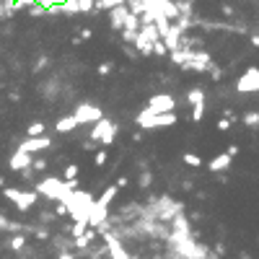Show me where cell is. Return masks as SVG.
<instances>
[{
    "mask_svg": "<svg viewBox=\"0 0 259 259\" xmlns=\"http://www.w3.org/2000/svg\"><path fill=\"white\" fill-rule=\"evenodd\" d=\"M184 163L192 166V169H200V166H202V158H200L197 153H184Z\"/></svg>",
    "mask_w": 259,
    "mask_h": 259,
    "instance_id": "obj_25",
    "label": "cell"
},
{
    "mask_svg": "<svg viewBox=\"0 0 259 259\" xmlns=\"http://www.w3.org/2000/svg\"><path fill=\"white\" fill-rule=\"evenodd\" d=\"M31 171H36V174L47 171V161H44V158H34V163H31Z\"/></svg>",
    "mask_w": 259,
    "mask_h": 259,
    "instance_id": "obj_30",
    "label": "cell"
},
{
    "mask_svg": "<svg viewBox=\"0 0 259 259\" xmlns=\"http://www.w3.org/2000/svg\"><path fill=\"white\" fill-rule=\"evenodd\" d=\"M153 54H158V57H166V54H169V47L163 44V39H158L153 44Z\"/></svg>",
    "mask_w": 259,
    "mask_h": 259,
    "instance_id": "obj_29",
    "label": "cell"
},
{
    "mask_svg": "<svg viewBox=\"0 0 259 259\" xmlns=\"http://www.w3.org/2000/svg\"><path fill=\"white\" fill-rule=\"evenodd\" d=\"M34 163V155L21 151V148H16V151L11 153V158H8V166H11V171H26L29 166Z\"/></svg>",
    "mask_w": 259,
    "mask_h": 259,
    "instance_id": "obj_11",
    "label": "cell"
},
{
    "mask_svg": "<svg viewBox=\"0 0 259 259\" xmlns=\"http://www.w3.org/2000/svg\"><path fill=\"white\" fill-rule=\"evenodd\" d=\"M3 197H5V200H11L13 205H18V202H21V197H24V192H21V189H16V187H5V189H3Z\"/></svg>",
    "mask_w": 259,
    "mask_h": 259,
    "instance_id": "obj_21",
    "label": "cell"
},
{
    "mask_svg": "<svg viewBox=\"0 0 259 259\" xmlns=\"http://www.w3.org/2000/svg\"><path fill=\"white\" fill-rule=\"evenodd\" d=\"M54 212H57V218H65V215H70V210L65 202H57V207H54Z\"/></svg>",
    "mask_w": 259,
    "mask_h": 259,
    "instance_id": "obj_35",
    "label": "cell"
},
{
    "mask_svg": "<svg viewBox=\"0 0 259 259\" xmlns=\"http://www.w3.org/2000/svg\"><path fill=\"white\" fill-rule=\"evenodd\" d=\"M249 3H257V0H249Z\"/></svg>",
    "mask_w": 259,
    "mask_h": 259,
    "instance_id": "obj_46",
    "label": "cell"
},
{
    "mask_svg": "<svg viewBox=\"0 0 259 259\" xmlns=\"http://www.w3.org/2000/svg\"><path fill=\"white\" fill-rule=\"evenodd\" d=\"M127 18H130V8L127 5H117L109 11V26L117 31H122L125 29V24H127Z\"/></svg>",
    "mask_w": 259,
    "mask_h": 259,
    "instance_id": "obj_13",
    "label": "cell"
},
{
    "mask_svg": "<svg viewBox=\"0 0 259 259\" xmlns=\"http://www.w3.org/2000/svg\"><path fill=\"white\" fill-rule=\"evenodd\" d=\"M179 122V117L169 112V114H155L151 112V109H143L140 114L135 117V125L140 127V130H155V127H171V125H177Z\"/></svg>",
    "mask_w": 259,
    "mask_h": 259,
    "instance_id": "obj_3",
    "label": "cell"
},
{
    "mask_svg": "<svg viewBox=\"0 0 259 259\" xmlns=\"http://www.w3.org/2000/svg\"><path fill=\"white\" fill-rule=\"evenodd\" d=\"M114 137H117V125H114L109 117L99 119V122L94 125V130H91V140L101 143L104 148H109V145H112V143H114Z\"/></svg>",
    "mask_w": 259,
    "mask_h": 259,
    "instance_id": "obj_5",
    "label": "cell"
},
{
    "mask_svg": "<svg viewBox=\"0 0 259 259\" xmlns=\"http://www.w3.org/2000/svg\"><path fill=\"white\" fill-rule=\"evenodd\" d=\"M76 127H80V122L76 119V114H62L57 122H54V132H60V135H68L73 132Z\"/></svg>",
    "mask_w": 259,
    "mask_h": 259,
    "instance_id": "obj_14",
    "label": "cell"
},
{
    "mask_svg": "<svg viewBox=\"0 0 259 259\" xmlns=\"http://www.w3.org/2000/svg\"><path fill=\"white\" fill-rule=\"evenodd\" d=\"M54 218H57V212H42V215H39V220H42V223H52Z\"/></svg>",
    "mask_w": 259,
    "mask_h": 259,
    "instance_id": "obj_38",
    "label": "cell"
},
{
    "mask_svg": "<svg viewBox=\"0 0 259 259\" xmlns=\"http://www.w3.org/2000/svg\"><path fill=\"white\" fill-rule=\"evenodd\" d=\"M78 163H68L65 166V179H78Z\"/></svg>",
    "mask_w": 259,
    "mask_h": 259,
    "instance_id": "obj_28",
    "label": "cell"
},
{
    "mask_svg": "<svg viewBox=\"0 0 259 259\" xmlns=\"http://www.w3.org/2000/svg\"><path fill=\"white\" fill-rule=\"evenodd\" d=\"M212 68V57H210V52H205V50H194L192 52V57L181 65V70L184 73H207Z\"/></svg>",
    "mask_w": 259,
    "mask_h": 259,
    "instance_id": "obj_6",
    "label": "cell"
},
{
    "mask_svg": "<svg viewBox=\"0 0 259 259\" xmlns=\"http://www.w3.org/2000/svg\"><path fill=\"white\" fill-rule=\"evenodd\" d=\"M57 259H76V254H70V252H60Z\"/></svg>",
    "mask_w": 259,
    "mask_h": 259,
    "instance_id": "obj_43",
    "label": "cell"
},
{
    "mask_svg": "<svg viewBox=\"0 0 259 259\" xmlns=\"http://www.w3.org/2000/svg\"><path fill=\"white\" fill-rule=\"evenodd\" d=\"M94 163H96V166H104V163H106V151H104V148H101V151H96Z\"/></svg>",
    "mask_w": 259,
    "mask_h": 259,
    "instance_id": "obj_34",
    "label": "cell"
},
{
    "mask_svg": "<svg viewBox=\"0 0 259 259\" xmlns=\"http://www.w3.org/2000/svg\"><path fill=\"white\" fill-rule=\"evenodd\" d=\"M73 114H76V119H78L80 125H96L99 119H104V112H101V109H99L96 104H88V101L78 104Z\"/></svg>",
    "mask_w": 259,
    "mask_h": 259,
    "instance_id": "obj_8",
    "label": "cell"
},
{
    "mask_svg": "<svg viewBox=\"0 0 259 259\" xmlns=\"http://www.w3.org/2000/svg\"><path fill=\"white\" fill-rule=\"evenodd\" d=\"M44 132H47V125L44 122H31L26 127V137H42Z\"/></svg>",
    "mask_w": 259,
    "mask_h": 259,
    "instance_id": "obj_20",
    "label": "cell"
},
{
    "mask_svg": "<svg viewBox=\"0 0 259 259\" xmlns=\"http://www.w3.org/2000/svg\"><path fill=\"white\" fill-rule=\"evenodd\" d=\"M112 70H114V65H112V62H101L99 68H96V73H99V76H109Z\"/></svg>",
    "mask_w": 259,
    "mask_h": 259,
    "instance_id": "obj_33",
    "label": "cell"
},
{
    "mask_svg": "<svg viewBox=\"0 0 259 259\" xmlns=\"http://www.w3.org/2000/svg\"><path fill=\"white\" fill-rule=\"evenodd\" d=\"M94 207H96L94 194L83 192V189L73 192V197L68 202V210H70V215L76 218V220H88V215H91V210H94Z\"/></svg>",
    "mask_w": 259,
    "mask_h": 259,
    "instance_id": "obj_2",
    "label": "cell"
},
{
    "mask_svg": "<svg viewBox=\"0 0 259 259\" xmlns=\"http://www.w3.org/2000/svg\"><path fill=\"white\" fill-rule=\"evenodd\" d=\"M202 117H205V104H200V106H192V119H194V122H200Z\"/></svg>",
    "mask_w": 259,
    "mask_h": 259,
    "instance_id": "obj_31",
    "label": "cell"
},
{
    "mask_svg": "<svg viewBox=\"0 0 259 259\" xmlns=\"http://www.w3.org/2000/svg\"><path fill=\"white\" fill-rule=\"evenodd\" d=\"M127 184H130L127 177H119V179H117V187H127Z\"/></svg>",
    "mask_w": 259,
    "mask_h": 259,
    "instance_id": "obj_42",
    "label": "cell"
},
{
    "mask_svg": "<svg viewBox=\"0 0 259 259\" xmlns=\"http://www.w3.org/2000/svg\"><path fill=\"white\" fill-rule=\"evenodd\" d=\"M252 44H254V47H259V34H254V36H252Z\"/></svg>",
    "mask_w": 259,
    "mask_h": 259,
    "instance_id": "obj_45",
    "label": "cell"
},
{
    "mask_svg": "<svg viewBox=\"0 0 259 259\" xmlns=\"http://www.w3.org/2000/svg\"><path fill=\"white\" fill-rule=\"evenodd\" d=\"M52 145V137H47V135H42V137H26V140H21V151H26V153H42V151H47V148Z\"/></svg>",
    "mask_w": 259,
    "mask_h": 259,
    "instance_id": "obj_12",
    "label": "cell"
},
{
    "mask_svg": "<svg viewBox=\"0 0 259 259\" xmlns=\"http://www.w3.org/2000/svg\"><path fill=\"white\" fill-rule=\"evenodd\" d=\"M13 13H16V5L3 3V0H0V21H3V18H11Z\"/></svg>",
    "mask_w": 259,
    "mask_h": 259,
    "instance_id": "obj_26",
    "label": "cell"
},
{
    "mask_svg": "<svg viewBox=\"0 0 259 259\" xmlns=\"http://www.w3.org/2000/svg\"><path fill=\"white\" fill-rule=\"evenodd\" d=\"M161 39V31H158V26L155 24H143V29L140 34H137V39H135V52H140V54H153V44Z\"/></svg>",
    "mask_w": 259,
    "mask_h": 259,
    "instance_id": "obj_4",
    "label": "cell"
},
{
    "mask_svg": "<svg viewBox=\"0 0 259 259\" xmlns=\"http://www.w3.org/2000/svg\"><path fill=\"white\" fill-rule=\"evenodd\" d=\"M151 184H153V174H151V171H143L140 179H137V187H140V189H148Z\"/></svg>",
    "mask_w": 259,
    "mask_h": 259,
    "instance_id": "obj_27",
    "label": "cell"
},
{
    "mask_svg": "<svg viewBox=\"0 0 259 259\" xmlns=\"http://www.w3.org/2000/svg\"><path fill=\"white\" fill-rule=\"evenodd\" d=\"M36 238H50V231L47 228H39V231H36Z\"/></svg>",
    "mask_w": 259,
    "mask_h": 259,
    "instance_id": "obj_41",
    "label": "cell"
},
{
    "mask_svg": "<svg viewBox=\"0 0 259 259\" xmlns=\"http://www.w3.org/2000/svg\"><path fill=\"white\" fill-rule=\"evenodd\" d=\"M24 246H26V238H24L21 233L8 238V249H13V252H24Z\"/></svg>",
    "mask_w": 259,
    "mask_h": 259,
    "instance_id": "obj_22",
    "label": "cell"
},
{
    "mask_svg": "<svg viewBox=\"0 0 259 259\" xmlns=\"http://www.w3.org/2000/svg\"><path fill=\"white\" fill-rule=\"evenodd\" d=\"M220 13H223L226 18H233V13H236V11H233V5H228V3H223V5H220Z\"/></svg>",
    "mask_w": 259,
    "mask_h": 259,
    "instance_id": "obj_36",
    "label": "cell"
},
{
    "mask_svg": "<svg viewBox=\"0 0 259 259\" xmlns=\"http://www.w3.org/2000/svg\"><path fill=\"white\" fill-rule=\"evenodd\" d=\"M47 65H50V60H47V57H39V60H36V65H34V73L44 70V68H47Z\"/></svg>",
    "mask_w": 259,
    "mask_h": 259,
    "instance_id": "obj_37",
    "label": "cell"
},
{
    "mask_svg": "<svg viewBox=\"0 0 259 259\" xmlns=\"http://www.w3.org/2000/svg\"><path fill=\"white\" fill-rule=\"evenodd\" d=\"M145 109H151V112H155V114H169V112L177 109V99H174L171 94H153L151 99H148Z\"/></svg>",
    "mask_w": 259,
    "mask_h": 259,
    "instance_id": "obj_9",
    "label": "cell"
},
{
    "mask_svg": "<svg viewBox=\"0 0 259 259\" xmlns=\"http://www.w3.org/2000/svg\"><path fill=\"white\" fill-rule=\"evenodd\" d=\"M36 200H39V192H24V197H21V202H18V210H21V212H26V210H31L34 205H36Z\"/></svg>",
    "mask_w": 259,
    "mask_h": 259,
    "instance_id": "obj_17",
    "label": "cell"
},
{
    "mask_svg": "<svg viewBox=\"0 0 259 259\" xmlns=\"http://www.w3.org/2000/svg\"><path fill=\"white\" fill-rule=\"evenodd\" d=\"M78 36H80V42H86V39L94 36V31H91V29H78Z\"/></svg>",
    "mask_w": 259,
    "mask_h": 259,
    "instance_id": "obj_39",
    "label": "cell"
},
{
    "mask_svg": "<svg viewBox=\"0 0 259 259\" xmlns=\"http://www.w3.org/2000/svg\"><path fill=\"white\" fill-rule=\"evenodd\" d=\"M34 189L39 192L42 197L54 200V202H65V205H68L70 197H73V189L68 187V181H65V179H57V177H44V179H39Z\"/></svg>",
    "mask_w": 259,
    "mask_h": 259,
    "instance_id": "obj_1",
    "label": "cell"
},
{
    "mask_svg": "<svg viewBox=\"0 0 259 259\" xmlns=\"http://www.w3.org/2000/svg\"><path fill=\"white\" fill-rule=\"evenodd\" d=\"M104 236V246H106V252L112 254V259H132L127 254V249L122 246V241H119V236L112 233V231H106V233H101Z\"/></svg>",
    "mask_w": 259,
    "mask_h": 259,
    "instance_id": "obj_10",
    "label": "cell"
},
{
    "mask_svg": "<svg viewBox=\"0 0 259 259\" xmlns=\"http://www.w3.org/2000/svg\"><path fill=\"white\" fill-rule=\"evenodd\" d=\"M91 226H88V220H76V223H73V238H78V236H83V233H86V231H88Z\"/></svg>",
    "mask_w": 259,
    "mask_h": 259,
    "instance_id": "obj_23",
    "label": "cell"
},
{
    "mask_svg": "<svg viewBox=\"0 0 259 259\" xmlns=\"http://www.w3.org/2000/svg\"><path fill=\"white\" fill-rule=\"evenodd\" d=\"M241 119H244V125H246V127H252V130L259 127V112H246Z\"/></svg>",
    "mask_w": 259,
    "mask_h": 259,
    "instance_id": "obj_24",
    "label": "cell"
},
{
    "mask_svg": "<svg viewBox=\"0 0 259 259\" xmlns=\"http://www.w3.org/2000/svg\"><path fill=\"white\" fill-rule=\"evenodd\" d=\"M231 125H233V117H220L218 130H220V132H226V130H231Z\"/></svg>",
    "mask_w": 259,
    "mask_h": 259,
    "instance_id": "obj_32",
    "label": "cell"
},
{
    "mask_svg": "<svg viewBox=\"0 0 259 259\" xmlns=\"http://www.w3.org/2000/svg\"><path fill=\"white\" fill-rule=\"evenodd\" d=\"M236 91L238 94H257L259 91V68H246L236 80Z\"/></svg>",
    "mask_w": 259,
    "mask_h": 259,
    "instance_id": "obj_7",
    "label": "cell"
},
{
    "mask_svg": "<svg viewBox=\"0 0 259 259\" xmlns=\"http://www.w3.org/2000/svg\"><path fill=\"white\" fill-rule=\"evenodd\" d=\"M231 161H233V155H231L228 151L226 153H220V155H215L210 163H207V171L210 174H220V171H226L228 166H231Z\"/></svg>",
    "mask_w": 259,
    "mask_h": 259,
    "instance_id": "obj_15",
    "label": "cell"
},
{
    "mask_svg": "<svg viewBox=\"0 0 259 259\" xmlns=\"http://www.w3.org/2000/svg\"><path fill=\"white\" fill-rule=\"evenodd\" d=\"M189 3H194V0H189Z\"/></svg>",
    "mask_w": 259,
    "mask_h": 259,
    "instance_id": "obj_47",
    "label": "cell"
},
{
    "mask_svg": "<svg viewBox=\"0 0 259 259\" xmlns=\"http://www.w3.org/2000/svg\"><path fill=\"white\" fill-rule=\"evenodd\" d=\"M207 96H205V91L202 88H189V94H187V104L192 106H200V104H205Z\"/></svg>",
    "mask_w": 259,
    "mask_h": 259,
    "instance_id": "obj_19",
    "label": "cell"
},
{
    "mask_svg": "<svg viewBox=\"0 0 259 259\" xmlns=\"http://www.w3.org/2000/svg\"><path fill=\"white\" fill-rule=\"evenodd\" d=\"M117 184H112V187H106L104 189V194H101V197H96V205H101V207H109V205H112V200L117 197Z\"/></svg>",
    "mask_w": 259,
    "mask_h": 259,
    "instance_id": "obj_18",
    "label": "cell"
},
{
    "mask_svg": "<svg viewBox=\"0 0 259 259\" xmlns=\"http://www.w3.org/2000/svg\"><path fill=\"white\" fill-rule=\"evenodd\" d=\"M83 148H86V151H94V148H96V140H88V143H83Z\"/></svg>",
    "mask_w": 259,
    "mask_h": 259,
    "instance_id": "obj_44",
    "label": "cell"
},
{
    "mask_svg": "<svg viewBox=\"0 0 259 259\" xmlns=\"http://www.w3.org/2000/svg\"><path fill=\"white\" fill-rule=\"evenodd\" d=\"M104 223H109V212H106V207L96 205L94 210H91V215H88V226L91 228H101Z\"/></svg>",
    "mask_w": 259,
    "mask_h": 259,
    "instance_id": "obj_16",
    "label": "cell"
},
{
    "mask_svg": "<svg viewBox=\"0 0 259 259\" xmlns=\"http://www.w3.org/2000/svg\"><path fill=\"white\" fill-rule=\"evenodd\" d=\"M210 76H212V78L218 80L220 76H223V73H220V68H218V65H212V68H210Z\"/></svg>",
    "mask_w": 259,
    "mask_h": 259,
    "instance_id": "obj_40",
    "label": "cell"
}]
</instances>
